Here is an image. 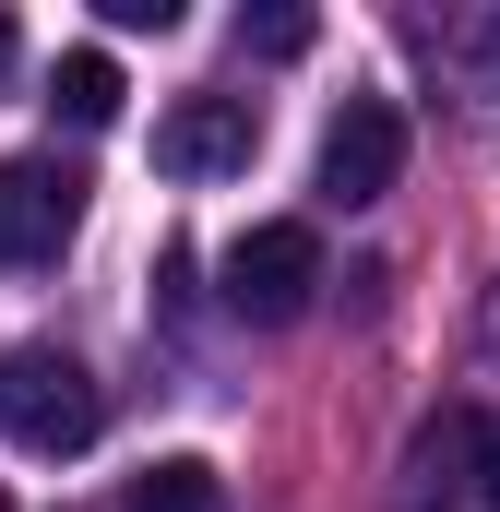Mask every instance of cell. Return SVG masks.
<instances>
[{
  "label": "cell",
  "mask_w": 500,
  "mask_h": 512,
  "mask_svg": "<svg viewBox=\"0 0 500 512\" xmlns=\"http://www.w3.org/2000/svg\"><path fill=\"white\" fill-rule=\"evenodd\" d=\"M262 155V108L250 96H179L167 120H155V167L167 179H227Z\"/></svg>",
  "instance_id": "5b68a950"
},
{
  "label": "cell",
  "mask_w": 500,
  "mask_h": 512,
  "mask_svg": "<svg viewBox=\"0 0 500 512\" xmlns=\"http://www.w3.org/2000/svg\"><path fill=\"white\" fill-rule=\"evenodd\" d=\"M96 429H108V393H96V370H84L72 346H12V358H0V441L72 465Z\"/></svg>",
  "instance_id": "6da1fadb"
},
{
  "label": "cell",
  "mask_w": 500,
  "mask_h": 512,
  "mask_svg": "<svg viewBox=\"0 0 500 512\" xmlns=\"http://www.w3.org/2000/svg\"><path fill=\"white\" fill-rule=\"evenodd\" d=\"M120 512H227V477H215L203 453H167V465H143V477H131Z\"/></svg>",
  "instance_id": "52a82bcc"
},
{
  "label": "cell",
  "mask_w": 500,
  "mask_h": 512,
  "mask_svg": "<svg viewBox=\"0 0 500 512\" xmlns=\"http://www.w3.org/2000/svg\"><path fill=\"white\" fill-rule=\"evenodd\" d=\"M12 60H24V36H12V24H0V84H12Z\"/></svg>",
  "instance_id": "8fae6325"
},
{
  "label": "cell",
  "mask_w": 500,
  "mask_h": 512,
  "mask_svg": "<svg viewBox=\"0 0 500 512\" xmlns=\"http://www.w3.org/2000/svg\"><path fill=\"white\" fill-rule=\"evenodd\" d=\"M465 453H477V501L500 512V417H477V429H465Z\"/></svg>",
  "instance_id": "9c48e42d"
},
{
  "label": "cell",
  "mask_w": 500,
  "mask_h": 512,
  "mask_svg": "<svg viewBox=\"0 0 500 512\" xmlns=\"http://www.w3.org/2000/svg\"><path fill=\"white\" fill-rule=\"evenodd\" d=\"M108 24H120V36H167V24H179V0H108Z\"/></svg>",
  "instance_id": "30bf717a"
},
{
  "label": "cell",
  "mask_w": 500,
  "mask_h": 512,
  "mask_svg": "<svg viewBox=\"0 0 500 512\" xmlns=\"http://www.w3.org/2000/svg\"><path fill=\"white\" fill-rule=\"evenodd\" d=\"M405 179V108L393 96H346L334 120H322V155H310V191L334 203V215H358Z\"/></svg>",
  "instance_id": "7a4b0ae2"
},
{
  "label": "cell",
  "mask_w": 500,
  "mask_h": 512,
  "mask_svg": "<svg viewBox=\"0 0 500 512\" xmlns=\"http://www.w3.org/2000/svg\"><path fill=\"white\" fill-rule=\"evenodd\" d=\"M310 36H322V24H310L298 0H262V12H239V48H250V60H298Z\"/></svg>",
  "instance_id": "ba28073f"
},
{
  "label": "cell",
  "mask_w": 500,
  "mask_h": 512,
  "mask_svg": "<svg viewBox=\"0 0 500 512\" xmlns=\"http://www.w3.org/2000/svg\"><path fill=\"white\" fill-rule=\"evenodd\" d=\"M0 512H12V489H0Z\"/></svg>",
  "instance_id": "7c38bea8"
},
{
  "label": "cell",
  "mask_w": 500,
  "mask_h": 512,
  "mask_svg": "<svg viewBox=\"0 0 500 512\" xmlns=\"http://www.w3.org/2000/svg\"><path fill=\"white\" fill-rule=\"evenodd\" d=\"M72 227H84V167H60V155H0V274L60 262Z\"/></svg>",
  "instance_id": "277c9868"
},
{
  "label": "cell",
  "mask_w": 500,
  "mask_h": 512,
  "mask_svg": "<svg viewBox=\"0 0 500 512\" xmlns=\"http://www.w3.org/2000/svg\"><path fill=\"white\" fill-rule=\"evenodd\" d=\"M120 96H131V84H120V60H108V48H72V60L48 72V108H60L72 131H108V120H120Z\"/></svg>",
  "instance_id": "8992f818"
},
{
  "label": "cell",
  "mask_w": 500,
  "mask_h": 512,
  "mask_svg": "<svg viewBox=\"0 0 500 512\" xmlns=\"http://www.w3.org/2000/svg\"><path fill=\"white\" fill-rule=\"evenodd\" d=\"M215 274H227V310H239V322H298V310L322 298V239H310L298 215H274V227H239Z\"/></svg>",
  "instance_id": "3957f363"
}]
</instances>
